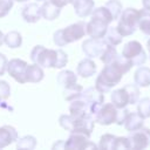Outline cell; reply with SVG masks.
I'll list each match as a JSON object with an SVG mask.
<instances>
[{"instance_id":"obj_1","label":"cell","mask_w":150,"mask_h":150,"mask_svg":"<svg viewBox=\"0 0 150 150\" xmlns=\"http://www.w3.org/2000/svg\"><path fill=\"white\" fill-rule=\"evenodd\" d=\"M131 67L132 63L129 59L117 54L116 59L111 63L105 64V67L97 76L95 82V88L103 94L110 91L111 88L115 87L121 81L123 74L128 73L131 69Z\"/></svg>"},{"instance_id":"obj_2","label":"cell","mask_w":150,"mask_h":150,"mask_svg":"<svg viewBox=\"0 0 150 150\" xmlns=\"http://www.w3.org/2000/svg\"><path fill=\"white\" fill-rule=\"evenodd\" d=\"M30 60L45 68H63L68 56L62 49H48L43 46H35L30 52Z\"/></svg>"},{"instance_id":"obj_3","label":"cell","mask_w":150,"mask_h":150,"mask_svg":"<svg viewBox=\"0 0 150 150\" xmlns=\"http://www.w3.org/2000/svg\"><path fill=\"white\" fill-rule=\"evenodd\" d=\"M60 125L73 132L76 134H83L88 137H90L94 125H95V117L91 115H86V116H74V115H61L59 118Z\"/></svg>"},{"instance_id":"obj_4","label":"cell","mask_w":150,"mask_h":150,"mask_svg":"<svg viewBox=\"0 0 150 150\" xmlns=\"http://www.w3.org/2000/svg\"><path fill=\"white\" fill-rule=\"evenodd\" d=\"M87 34V22L79 21L63 29H59L54 33V43L59 47H63L67 43L80 40Z\"/></svg>"},{"instance_id":"obj_5","label":"cell","mask_w":150,"mask_h":150,"mask_svg":"<svg viewBox=\"0 0 150 150\" xmlns=\"http://www.w3.org/2000/svg\"><path fill=\"white\" fill-rule=\"evenodd\" d=\"M139 15V11L135 8H127L121 13V18L116 28L122 36H129L135 33L136 28L138 27Z\"/></svg>"},{"instance_id":"obj_6","label":"cell","mask_w":150,"mask_h":150,"mask_svg":"<svg viewBox=\"0 0 150 150\" xmlns=\"http://www.w3.org/2000/svg\"><path fill=\"white\" fill-rule=\"evenodd\" d=\"M122 55L129 59L132 66H142L146 61V54L138 41H129L122 50Z\"/></svg>"},{"instance_id":"obj_7","label":"cell","mask_w":150,"mask_h":150,"mask_svg":"<svg viewBox=\"0 0 150 150\" xmlns=\"http://www.w3.org/2000/svg\"><path fill=\"white\" fill-rule=\"evenodd\" d=\"M130 149L141 150L150 145V129L149 128H139L137 130L130 131L129 135Z\"/></svg>"},{"instance_id":"obj_8","label":"cell","mask_w":150,"mask_h":150,"mask_svg":"<svg viewBox=\"0 0 150 150\" xmlns=\"http://www.w3.org/2000/svg\"><path fill=\"white\" fill-rule=\"evenodd\" d=\"M28 63L20 59H12L9 62H7V73L19 83H26V70H27Z\"/></svg>"},{"instance_id":"obj_9","label":"cell","mask_w":150,"mask_h":150,"mask_svg":"<svg viewBox=\"0 0 150 150\" xmlns=\"http://www.w3.org/2000/svg\"><path fill=\"white\" fill-rule=\"evenodd\" d=\"M96 144L89 141V137L83 134L73 132L69 138L64 142V149L71 150H86V149H96Z\"/></svg>"},{"instance_id":"obj_10","label":"cell","mask_w":150,"mask_h":150,"mask_svg":"<svg viewBox=\"0 0 150 150\" xmlns=\"http://www.w3.org/2000/svg\"><path fill=\"white\" fill-rule=\"evenodd\" d=\"M108 43L105 40L102 39H88L82 43V50L88 57H100L104 49L107 48Z\"/></svg>"},{"instance_id":"obj_11","label":"cell","mask_w":150,"mask_h":150,"mask_svg":"<svg viewBox=\"0 0 150 150\" xmlns=\"http://www.w3.org/2000/svg\"><path fill=\"white\" fill-rule=\"evenodd\" d=\"M116 115L117 108L112 103H105L95 115V122H98L102 125H109L116 122Z\"/></svg>"},{"instance_id":"obj_12","label":"cell","mask_w":150,"mask_h":150,"mask_svg":"<svg viewBox=\"0 0 150 150\" xmlns=\"http://www.w3.org/2000/svg\"><path fill=\"white\" fill-rule=\"evenodd\" d=\"M108 26L109 22L97 16H91V20L87 23V34L94 39H102L108 29Z\"/></svg>"},{"instance_id":"obj_13","label":"cell","mask_w":150,"mask_h":150,"mask_svg":"<svg viewBox=\"0 0 150 150\" xmlns=\"http://www.w3.org/2000/svg\"><path fill=\"white\" fill-rule=\"evenodd\" d=\"M69 4L74 6V11L80 18H86L90 15L95 6L94 0H69Z\"/></svg>"},{"instance_id":"obj_14","label":"cell","mask_w":150,"mask_h":150,"mask_svg":"<svg viewBox=\"0 0 150 150\" xmlns=\"http://www.w3.org/2000/svg\"><path fill=\"white\" fill-rule=\"evenodd\" d=\"M41 16H42L41 7L38 6V4H35V2L26 5L22 9V18L26 22H30V23L38 22L41 19Z\"/></svg>"},{"instance_id":"obj_15","label":"cell","mask_w":150,"mask_h":150,"mask_svg":"<svg viewBox=\"0 0 150 150\" xmlns=\"http://www.w3.org/2000/svg\"><path fill=\"white\" fill-rule=\"evenodd\" d=\"M18 139V131L11 125L0 127V149L5 148Z\"/></svg>"},{"instance_id":"obj_16","label":"cell","mask_w":150,"mask_h":150,"mask_svg":"<svg viewBox=\"0 0 150 150\" xmlns=\"http://www.w3.org/2000/svg\"><path fill=\"white\" fill-rule=\"evenodd\" d=\"M76 71H77V75L82 77H90L96 73V64L90 59H83L79 62Z\"/></svg>"},{"instance_id":"obj_17","label":"cell","mask_w":150,"mask_h":150,"mask_svg":"<svg viewBox=\"0 0 150 150\" xmlns=\"http://www.w3.org/2000/svg\"><path fill=\"white\" fill-rule=\"evenodd\" d=\"M56 81H57V83L61 87H63L64 89H67V88H70V87H73V86L76 84L77 76L71 70H62V71H60L57 74Z\"/></svg>"},{"instance_id":"obj_18","label":"cell","mask_w":150,"mask_h":150,"mask_svg":"<svg viewBox=\"0 0 150 150\" xmlns=\"http://www.w3.org/2000/svg\"><path fill=\"white\" fill-rule=\"evenodd\" d=\"M111 103L117 108H125L127 104H129V95L125 90V88H121L117 90H114L111 94Z\"/></svg>"},{"instance_id":"obj_19","label":"cell","mask_w":150,"mask_h":150,"mask_svg":"<svg viewBox=\"0 0 150 150\" xmlns=\"http://www.w3.org/2000/svg\"><path fill=\"white\" fill-rule=\"evenodd\" d=\"M61 8L57 7L56 5H54L50 0L43 1L42 6H41V15L46 19V20H54L60 15Z\"/></svg>"},{"instance_id":"obj_20","label":"cell","mask_w":150,"mask_h":150,"mask_svg":"<svg viewBox=\"0 0 150 150\" xmlns=\"http://www.w3.org/2000/svg\"><path fill=\"white\" fill-rule=\"evenodd\" d=\"M143 121H144V118L138 112H129V115L127 116L123 125L130 132V131H134V130H137V129L142 128L143 127Z\"/></svg>"},{"instance_id":"obj_21","label":"cell","mask_w":150,"mask_h":150,"mask_svg":"<svg viewBox=\"0 0 150 150\" xmlns=\"http://www.w3.org/2000/svg\"><path fill=\"white\" fill-rule=\"evenodd\" d=\"M45 76V73L42 70V67H40L39 64L34 63V64H28L27 66V70H26V79L27 82H40Z\"/></svg>"},{"instance_id":"obj_22","label":"cell","mask_w":150,"mask_h":150,"mask_svg":"<svg viewBox=\"0 0 150 150\" xmlns=\"http://www.w3.org/2000/svg\"><path fill=\"white\" fill-rule=\"evenodd\" d=\"M134 80L137 86L139 87H148L150 86V68L148 67H139L134 75Z\"/></svg>"},{"instance_id":"obj_23","label":"cell","mask_w":150,"mask_h":150,"mask_svg":"<svg viewBox=\"0 0 150 150\" xmlns=\"http://www.w3.org/2000/svg\"><path fill=\"white\" fill-rule=\"evenodd\" d=\"M104 40L108 45H111V46H117L122 42V39L123 36L120 34V32L117 30L116 27H108L105 34H104Z\"/></svg>"},{"instance_id":"obj_24","label":"cell","mask_w":150,"mask_h":150,"mask_svg":"<svg viewBox=\"0 0 150 150\" xmlns=\"http://www.w3.org/2000/svg\"><path fill=\"white\" fill-rule=\"evenodd\" d=\"M139 21H138V28L144 33L145 35H150V12L146 9L139 11Z\"/></svg>"},{"instance_id":"obj_25","label":"cell","mask_w":150,"mask_h":150,"mask_svg":"<svg viewBox=\"0 0 150 150\" xmlns=\"http://www.w3.org/2000/svg\"><path fill=\"white\" fill-rule=\"evenodd\" d=\"M5 43L9 48H18L22 43V36L19 32L12 30V32H9L5 35Z\"/></svg>"},{"instance_id":"obj_26","label":"cell","mask_w":150,"mask_h":150,"mask_svg":"<svg viewBox=\"0 0 150 150\" xmlns=\"http://www.w3.org/2000/svg\"><path fill=\"white\" fill-rule=\"evenodd\" d=\"M36 146V139L34 136L27 135L21 138L16 139V148L18 149H26V150H32Z\"/></svg>"},{"instance_id":"obj_27","label":"cell","mask_w":150,"mask_h":150,"mask_svg":"<svg viewBox=\"0 0 150 150\" xmlns=\"http://www.w3.org/2000/svg\"><path fill=\"white\" fill-rule=\"evenodd\" d=\"M116 56H117V50H116L115 46L108 45L107 48L104 49V52L102 53V55L100 56V59L104 64H109L116 59Z\"/></svg>"},{"instance_id":"obj_28","label":"cell","mask_w":150,"mask_h":150,"mask_svg":"<svg viewBox=\"0 0 150 150\" xmlns=\"http://www.w3.org/2000/svg\"><path fill=\"white\" fill-rule=\"evenodd\" d=\"M115 142H116V136L115 135L104 134L100 139L98 148L104 149V150H112V149H115Z\"/></svg>"},{"instance_id":"obj_29","label":"cell","mask_w":150,"mask_h":150,"mask_svg":"<svg viewBox=\"0 0 150 150\" xmlns=\"http://www.w3.org/2000/svg\"><path fill=\"white\" fill-rule=\"evenodd\" d=\"M104 6L110 12V14H111L114 20H117L120 18V15L122 13V4L118 0H109L108 2H105Z\"/></svg>"},{"instance_id":"obj_30","label":"cell","mask_w":150,"mask_h":150,"mask_svg":"<svg viewBox=\"0 0 150 150\" xmlns=\"http://www.w3.org/2000/svg\"><path fill=\"white\" fill-rule=\"evenodd\" d=\"M137 112L143 118L150 117V97L142 98L138 102V104H137Z\"/></svg>"},{"instance_id":"obj_31","label":"cell","mask_w":150,"mask_h":150,"mask_svg":"<svg viewBox=\"0 0 150 150\" xmlns=\"http://www.w3.org/2000/svg\"><path fill=\"white\" fill-rule=\"evenodd\" d=\"M128 95H129V104H135L139 98V89L137 84H125L124 86Z\"/></svg>"},{"instance_id":"obj_32","label":"cell","mask_w":150,"mask_h":150,"mask_svg":"<svg viewBox=\"0 0 150 150\" xmlns=\"http://www.w3.org/2000/svg\"><path fill=\"white\" fill-rule=\"evenodd\" d=\"M90 15H91V16L101 18V19L105 20V21L109 22V23H110L111 21H114V19H112L110 12L108 11V8H107L105 6H103V7H98V8H96V9H93V12H91Z\"/></svg>"},{"instance_id":"obj_33","label":"cell","mask_w":150,"mask_h":150,"mask_svg":"<svg viewBox=\"0 0 150 150\" xmlns=\"http://www.w3.org/2000/svg\"><path fill=\"white\" fill-rule=\"evenodd\" d=\"M82 90H83L82 86H80V84H77V83H76L75 86H73V87H70V88L64 89V98H66L67 101H71V100H73V98H75L77 95H80Z\"/></svg>"},{"instance_id":"obj_34","label":"cell","mask_w":150,"mask_h":150,"mask_svg":"<svg viewBox=\"0 0 150 150\" xmlns=\"http://www.w3.org/2000/svg\"><path fill=\"white\" fill-rule=\"evenodd\" d=\"M14 0H0V18L6 16L13 7Z\"/></svg>"},{"instance_id":"obj_35","label":"cell","mask_w":150,"mask_h":150,"mask_svg":"<svg viewBox=\"0 0 150 150\" xmlns=\"http://www.w3.org/2000/svg\"><path fill=\"white\" fill-rule=\"evenodd\" d=\"M9 95H11V87H9V84L6 81L1 80L0 81V97L2 100H7L9 97Z\"/></svg>"},{"instance_id":"obj_36","label":"cell","mask_w":150,"mask_h":150,"mask_svg":"<svg viewBox=\"0 0 150 150\" xmlns=\"http://www.w3.org/2000/svg\"><path fill=\"white\" fill-rule=\"evenodd\" d=\"M129 110L128 109H125V108H121V109H117V115H116V124H118V125H122V124H124V121H125V118H127V116L129 115Z\"/></svg>"},{"instance_id":"obj_37","label":"cell","mask_w":150,"mask_h":150,"mask_svg":"<svg viewBox=\"0 0 150 150\" xmlns=\"http://www.w3.org/2000/svg\"><path fill=\"white\" fill-rule=\"evenodd\" d=\"M115 149H130V143L128 137H116L115 142Z\"/></svg>"},{"instance_id":"obj_38","label":"cell","mask_w":150,"mask_h":150,"mask_svg":"<svg viewBox=\"0 0 150 150\" xmlns=\"http://www.w3.org/2000/svg\"><path fill=\"white\" fill-rule=\"evenodd\" d=\"M7 62H8L7 61V57L4 54L0 53V76L5 74V71L7 69Z\"/></svg>"},{"instance_id":"obj_39","label":"cell","mask_w":150,"mask_h":150,"mask_svg":"<svg viewBox=\"0 0 150 150\" xmlns=\"http://www.w3.org/2000/svg\"><path fill=\"white\" fill-rule=\"evenodd\" d=\"M54 5H56L57 7H60V8H62V7H64V6H67L68 4H69V0H50Z\"/></svg>"},{"instance_id":"obj_40","label":"cell","mask_w":150,"mask_h":150,"mask_svg":"<svg viewBox=\"0 0 150 150\" xmlns=\"http://www.w3.org/2000/svg\"><path fill=\"white\" fill-rule=\"evenodd\" d=\"M59 148H63L64 149V142L63 141H59L57 143H55L53 145V149H59Z\"/></svg>"},{"instance_id":"obj_41","label":"cell","mask_w":150,"mask_h":150,"mask_svg":"<svg viewBox=\"0 0 150 150\" xmlns=\"http://www.w3.org/2000/svg\"><path fill=\"white\" fill-rule=\"evenodd\" d=\"M142 4L144 6V9L150 12V0H142Z\"/></svg>"},{"instance_id":"obj_42","label":"cell","mask_w":150,"mask_h":150,"mask_svg":"<svg viewBox=\"0 0 150 150\" xmlns=\"http://www.w3.org/2000/svg\"><path fill=\"white\" fill-rule=\"evenodd\" d=\"M2 43H5V35H4V33L0 30V46H1Z\"/></svg>"},{"instance_id":"obj_43","label":"cell","mask_w":150,"mask_h":150,"mask_svg":"<svg viewBox=\"0 0 150 150\" xmlns=\"http://www.w3.org/2000/svg\"><path fill=\"white\" fill-rule=\"evenodd\" d=\"M146 47H148V50L150 52V39L148 40V43H146Z\"/></svg>"},{"instance_id":"obj_44","label":"cell","mask_w":150,"mask_h":150,"mask_svg":"<svg viewBox=\"0 0 150 150\" xmlns=\"http://www.w3.org/2000/svg\"><path fill=\"white\" fill-rule=\"evenodd\" d=\"M15 1H19V2H23V1H27V0H15Z\"/></svg>"},{"instance_id":"obj_45","label":"cell","mask_w":150,"mask_h":150,"mask_svg":"<svg viewBox=\"0 0 150 150\" xmlns=\"http://www.w3.org/2000/svg\"><path fill=\"white\" fill-rule=\"evenodd\" d=\"M38 1H47V0H38Z\"/></svg>"},{"instance_id":"obj_46","label":"cell","mask_w":150,"mask_h":150,"mask_svg":"<svg viewBox=\"0 0 150 150\" xmlns=\"http://www.w3.org/2000/svg\"><path fill=\"white\" fill-rule=\"evenodd\" d=\"M1 100H2V98H1V97H0V105H1Z\"/></svg>"}]
</instances>
